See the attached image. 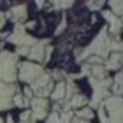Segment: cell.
Segmentation results:
<instances>
[{
	"mask_svg": "<svg viewBox=\"0 0 123 123\" xmlns=\"http://www.w3.org/2000/svg\"><path fill=\"white\" fill-rule=\"evenodd\" d=\"M26 14H28V7H26V5H16V7H12L9 11V18H11V21H14L16 25H19V21L21 19H25L26 18ZM7 16H5V18H7Z\"/></svg>",
	"mask_w": 123,
	"mask_h": 123,
	"instance_id": "cell-12",
	"label": "cell"
},
{
	"mask_svg": "<svg viewBox=\"0 0 123 123\" xmlns=\"http://www.w3.org/2000/svg\"><path fill=\"white\" fill-rule=\"evenodd\" d=\"M88 81H90V85L93 88V98L88 100V102H90V109H95V107H98V104L105 97H109V90L113 86V79L111 77H105V79H93V77H90Z\"/></svg>",
	"mask_w": 123,
	"mask_h": 123,
	"instance_id": "cell-4",
	"label": "cell"
},
{
	"mask_svg": "<svg viewBox=\"0 0 123 123\" xmlns=\"http://www.w3.org/2000/svg\"><path fill=\"white\" fill-rule=\"evenodd\" d=\"M7 39H9V42L16 44L18 48H23V46H25V48H30V46H33V44L37 42V39H33L32 35L26 33V28H25L21 23L14 26L12 33H9Z\"/></svg>",
	"mask_w": 123,
	"mask_h": 123,
	"instance_id": "cell-6",
	"label": "cell"
},
{
	"mask_svg": "<svg viewBox=\"0 0 123 123\" xmlns=\"http://www.w3.org/2000/svg\"><path fill=\"white\" fill-rule=\"evenodd\" d=\"M70 123H90V121H86V120H81V118H72Z\"/></svg>",
	"mask_w": 123,
	"mask_h": 123,
	"instance_id": "cell-33",
	"label": "cell"
},
{
	"mask_svg": "<svg viewBox=\"0 0 123 123\" xmlns=\"http://www.w3.org/2000/svg\"><path fill=\"white\" fill-rule=\"evenodd\" d=\"M72 111H65V113H62L60 114V120H62V123H70L72 121Z\"/></svg>",
	"mask_w": 123,
	"mask_h": 123,
	"instance_id": "cell-24",
	"label": "cell"
},
{
	"mask_svg": "<svg viewBox=\"0 0 123 123\" xmlns=\"http://www.w3.org/2000/svg\"><path fill=\"white\" fill-rule=\"evenodd\" d=\"M18 55L11 51H2L0 53V81L7 83V85H14L18 79Z\"/></svg>",
	"mask_w": 123,
	"mask_h": 123,
	"instance_id": "cell-3",
	"label": "cell"
},
{
	"mask_svg": "<svg viewBox=\"0 0 123 123\" xmlns=\"http://www.w3.org/2000/svg\"><path fill=\"white\" fill-rule=\"evenodd\" d=\"M30 90L35 92L37 97L46 98V95H49V93L53 92V79H51V76L46 74V72H42V74L30 85Z\"/></svg>",
	"mask_w": 123,
	"mask_h": 123,
	"instance_id": "cell-7",
	"label": "cell"
},
{
	"mask_svg": "<svg viewBox=\"0 0 123 123\" xmlns=\"http://www.w3.org/2000/svg\"><path fill=\"white\" fill-rule=\"evenodd\" d=\"M28 104H30V100H26V98H25L19 92L12 97V105H18V107H25V105H28Z\"/></svg>",
	"mask_w": 123,
	"mask_h": 123,
	"instance_id": "cell-19",
	"label": "cell"
},
{
	"mask_svg": "<svg viewBox=\"0 0 123 123\" xmlns=\"http://www.w3.org/2000/svg\"><path fill=\"white\" fill-rule=\"evenodd\" d=\"M35 5H37L39 9H42V7H44V5H46V4H44V2H35Z\"/></svg>",
	"mask_w": 123,
	"mask_h": 123,
	"instance_id": "cell-34",
	"label": "cell"
},
{
	"mask_svg": "<svg viewBox=\"0 0 123 123\" xmlns=\"http://www.w3.org/2000/svg\"><path fill=\"white\" fill-rule=\"evenodd\" d=\"M51 5L55 9H69L74 5V2H51Z\"/></svg>",
	"mask_w": 123,
	"mask_h": 123,
	"instance_id": "cell-22",
	"label": "cell"
},
{
	"mask_svg": "<svg viewBox=\"0 0 123 123\" xmlns=\"http://www.w3.org/2000/svg\"><path fill=\"white\" fill-rule=\"evenodd\" d=\"M107 5L111 7V11H113L111 14H113L114 18H121V2L120 0H113V2H109Z\"/></svg>",
	"mask_w": 123,
	"mask_h": 123,
	"instance_id": "cell-18",
	"label": "cell"
},
{
	"mask_svg": "<svg viewBox=\"0 0 123 123\" xmlns=\"http://www.w3.org/2000/svg\"><path fill=\"white\" fill-rule=\"evenodd\" d=\"M88 104V97H85V95L81 93H76L72 95V97L65 102V111H70V109H81L83 105Z\"/></svg>",
	"mask_w": 123,
	"mask_h": 123,
	"instance_id": "cell-11",
	"label": "cell"
},
{
	"mask_svg": "<svg viewBox=\"0 0 123 123\" xmlns=\"http://www.w3.org/2000/svg\"><path fill=\"white\" fill-rule=\"evenodd\" d=\"M30 111H23V113H21V121L23 123H28V118H30Z\"/></svg>",
	"mask_w": 123,
	"mask_h": 123,
	"instance_id": "cell-30",
	"label": "cell"
},
{
	"mask_svg": "<svg viewBox=\"0 0 123 123\" xmlns=\"http://www.w3.org/2000/svg\"><path fill=\"white\" fill-rule=\"evenodd\" d=\"M21 123H23V121H21Z\"/></svg>",
	"mask_w": 123,
	"mask_h": 123,
	"instance_id": "cell-36",
	"label": "cell"
},
{
	"mask_svg": "<svg viewBox=\"0 0 123 123\" xmlns=\"http://www.w3.org/2000/svg\"><path fill=\"white\" fill-rule=\"evenodd\" d=\"M76 62L81 63V62L88 60L90 56H98L105 60L111 53V37H109V32H107V26H104L102 30L97 33V37L92 41V44L88 48H85L83 51H76Z\"/></svg>",
	"mask_w": 123,
	"mask_h": 123,
	"instance_id": "cell-1",
	"label": "cell"
},
{
	"mask_svg": "<svg viewBox=\"0 0 123 123\" xmlns=\"http://www.w3.org/2000/svg\"><path fill=\"white\" fill-rule=\"evenodd\" d=\"M85 5L90 11H100V9L104 7V2H102V0H97V2H86Z\"/></svg>",
	"mask_w": 123,
	"mask_h": 123,
	"instance_id": "cell-21",
	"label": "cell"
},
{
	"mask_svg": "<svg viewBox=\"0 0 123 123\" xmlns=\"http://www.w3.org/2000/svg\"><path fill=\"white\" fill-rule=\"evenodd\" d=\"M49 46V41L48 39H42V41H37L33 46H30L28 49V58L33 62V63H39L44 60V53H46V48Z\"/></svg>",
	"mask_w": 123,
	"mask_h": 123,
	"instance_id": "cell-10",
	"label": "cell"
},
{
	"mask_svg": "<svg viewBox=\"0 0 123 123\" xmlns=\"http://www.w3.org/2000/svg\"><path fill=\"white\" fill-rule=\"evenodd\" d=\"M105 70H120L121 69V53H111L105 58Z\"/></svg>",
	"mask_w": 123,
	"mask_h": 123,
	"instance_id": "cell-13",
	"label": "cell"
},
{
	"mask_svg": "<svg viewBox=\"0 0 123 123\" xmlns=\"http://www.w3.org/2000/svg\"><path fill=\"white\" fill-rule=\"evenodd\" d=\"M51 97H53L55 102H60V100L65 98V81H58L56 83V86H55L53 92H51Z\"/></svg>",
	"mask_w": 123,
	"mask_h": 123,
	"instance_id": "cell-14",
	"label": "cell"
},
{
	"mask_svg": "<svg viewBox=\"0 0 123 123\" xmlns=\"http://www.w3.org/2000/svg\"><path fill=\"white\" fill-rule=\"evenodd\" d=\"M7 123H14V120H12V116H9V118H7Z\"/></svg>",
	"mask_w": 123,
	"mask_h": 123,
	"instance_id": "cell-35",
	"label": "cell"
},
{
	"mask_svg": "<svg viewBox=\"0 0 123 123\" xmlns=\"http://www.w3.org/2000/svg\"><path fill=\"white\" fill-rule=\"evenodd\" d=\"M18 67H19V69H18L19 70L18 72V77L23 83H28V85H32V83L44 72L42 65L33 63V62H23V63H18Z\"/></svg>",
	"mask_w": 123,
	"mask_h": 123,
	"instance_id": "cell-5",
	"label": "cell"
},
{
	"mask_svg": "<svg viewBox=\"0 0 123 123\" xmlns=\"http://www.w3.org/2000/svg\"><path fill=\"white\" fill-rule=\"evenodd\" d=\"M93 79H105L107 77V70L104 69V65H90V76Z\"/></svg>",
	"mask_w": 123,
	"mask_h": 123,
	"instance_id": "cell-15",
	"label": "cell"
},
{
	"mask_svg": "<svg viewBox=\"0 0 123 123\" xmlns=\"http://www.w3.org/2000/svg\"><path fill=\"white\" fill-rule=\"evenodd\" d=\"M76 114H77L76 118H81V120H86V121H90V120L93 118V109H90V107H81V109L77 111Z\"/></svg>",
	"mask_w": 123,
	"mask_h": 123,
	"instance_id": "cell-17",
	"label": "cell"
},
{
	"mask_svg": "<svg viewBox=\"0 0 123 123\" xmlns=\"http://www.w3.org/2000/svg\"><path fill=\"white\" fill-rule=\"evenodd\" d=\"M111 51H114V53H121V41L118 37L114 39V41H111Z\"/></svg>",
	"mask_w": 123,
	"mask_h": 123,
	"instance_id": "cell-23",
	"label": "cell"
},
{
	"mask_svg": "<svg viewBox=\"0 0 123 123\" xmlns=\"http://www.w3.org/2000/svg\"><path fill=\"white\" fill-rule=\"evenodd\" d=\"M97 109L100 123H121V97H105Z\"/></svg>",
	"mask_w": 123,
	"mask_h": 123,
	"instance_id": "cell-2",
	"label": "cell"
},
{
	"mask_svg": "<svg viewBox=\"0 0 123 123\" xmlns=\"http://www.w3.org/2000/svg\"><path fill=\"white\" fill-rule=\"evenodd\" d=\"M35 25H37L35 21H30V23H26V25H23V26H25V28H30V30H32V28H35Z\"/></svg>",
	"mask_w": 123,
	"mask_h": 123,
	"instance_id": "cell-32",
	"label": "cell"
},
{
	"mask_svg": "<svg viewBox=\"0 0 123 123\" xmlns=\"http://www.w3.org/2000/svg\"><path fill=\"white\" fill-rule=\"evenodd\" d=\"M28 49L30 48H18V49H16V55H18V56H23V55H26V56H28Z\"/></svg>",
	"mask_w": 123,
	"mask_h": 123,
	"instance_id": "cell-28",
	"label": "cell"
},
{
	"mask_svg": "<svg viewBox=\"0 0 123 123\" xmlns=\"http://www.w3.org/2000/svg\"><path fill=\"white\" fill-rule=\"evenodd\" d=\"M102 14H104V18H105V21H107V23H109V25H111V23H113V21L116 19V18H114V16H113V14H111V11H104V12H102Z\"/></svg>",
	"mask_w": 123,
	"mask_h": 123,
	"instance_id": "cell-26",
	"label": "cell"
},
{
	"mask_svg": "<svg viewBox=\"0 0 123 123\" xmlns=\"http://www.w3.org/2000/svg\"><path fill=\"white\" fill-rule=\"evenodd\" d=\"M48 123H62V120H60V113H53L48 116Z\"/></svg>",
	"mask_w": 123,
	"mask_h": 123,
	"instance_id": "cell-25",
	"label": "cell"
},
{
	"mask_svg": "<svg viewBox=\"0 0 123 123\" xmlns=\"http://www.w3.org/2000/svg\"><path fill=\"white\" fill-rule=\"evenodd\" d=\"M30 105H32V120L33 121H41V120H46L48 118V98H42V97H33L30 100Z\"/></svg>",
	"mask_w": 123,
	"mask_h": 123,
	"instance_id": "cell-9",
	"label": "cell"
},
{
	"mask_svg": "<svg viewBox=\"0 0 123 123\" xmlns=\"http://www.w3.org/2000/svg\"><path fill=\"white\" fill-rule=\"evenodd\" d=\"M32 95H33V92L30 90V86H25V92H23V97L28 100V98H32Z\"/></svg>",
	"mask_w": 123,
	"mask_h": 123,
	"instance_id": "cell-29",
	"label": "cell"
},
{
	"mask_svg": "<svg viewBox=\"0 0 123 123\" xmlns=\"http://www.w3.org/2000/svg\"><path fill=\"white\" fill-rule=\"evenodd\" d=\"M107 32H111V33H114V35H118V33L121 32V18H116L113 23L109 25V28H107Z\"/></svg>",
	"mask_w": 123,
	"mask_h": 123,
	"instance_id": "cell-20",
	"label": "cell"
},
{
	"mask_svg": "<svg viewBox=\"0 0 123 123\" xmlns=\"http://www.w3.org/2000/svg\"><path fill=\"white\" fill-rule=\"evenodd\" d=\"M18 93L16 85H7L0 81V111H9L12 107V97Z\"/></svg>",
	"mask_w": 123,
	"mask_h": 123,
	"instance_id": "cell-8",
	"label": "cell"
},
{
	"mask_svg": "<svg viewBox=\"0 0 123 123\" xmlns=\"http://www.w3.org/2000/svg\"><path fill=\"white\" fill-rule=\"evenodd\" d=\"M76 93H77L76 83L72 81V79H67V81H65V97H67V100H69L72 95H76Z\"/></svg>",
	"mask_w": 123,
	"mask_h": 123,
	"instance_id": "cell-16",
	"label": "cell"
},
{
	"mask_svg": "<svg viewBox=\"0 0 123 123\" xmlns=\"http://www.w3.org/2000/svg\"><path fill=\"white\" fill-rule=\"evenodd\" d=\"M5 25V14L2 12V11H0V30H2V26Z\"/></svg>",
	"mask_w": 123,
	"mask_h": 123,
	"instance_id": "cell-31",
	"label": "cell"
},
{
	"mask_svg": "<svg viewBox=\"0 0 123 123\" xmlns=\"http://www.w3.org/2000/svg\"><path fill=\"white\" fill-rule=\"evenodd\" d=\"M65 26H67V23H65V18H63V19H62V23L58 25V28L55 30V35H58V33H62V32L65 30Z\"/></svg>",
	"mask_w": 123,
	"mask_h": 123,
	"instance_id": "cell-27",
	"label": "cell"
}]
</instances>
